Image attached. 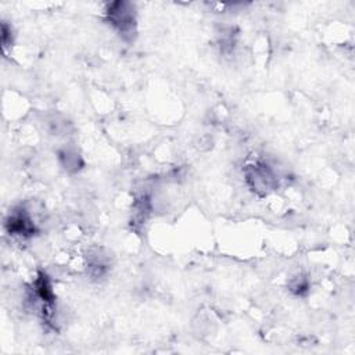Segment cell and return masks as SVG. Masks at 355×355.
I'll return each mask as SVG.
<instances>
[{
  "mask_svg": "<svg viewBox=\"0 0 355 355\" xmlns=\"http://www.w3.org/2000/svg\"><path fill=\"white\" fill-rule=\"evenodd\" d=\"M105 19L121 39L130 42L137 33L136 8L129 1H112L105 8Z\"/></svg>",
  "mask_w": 355,
  "mask_h": 355,
  "instance_id": "1",
  "label": "cell"
},
{
  "mask_svg": "<svg viewBox=\"0 0 355 355\" xmlns=\"http://www.w3.org/2000/svg\"><path fill=\"white\" fill-rule=\"evenodd\" d=\"M244 175L248 187L258 196L269 194L279 184L277 175L275 173L272 166L262 161L247 165Z\"/></svg>",
  "mask_w": 355,
  "mask_h": 355,
  "instance_id": "2",
  "label": "cell"
},
{
  "mask_svg": "<svg viewBox=\"0 0 355 355\" xmlns=\"http://www.w3.org/2000/svg\"><path fill=\"white\" fill-rule=\"evenodd\" d=\"M6 226L10 234L18 237H31L36 232V226L31 215L24 208L12 211L6 222Z\"/></svg>",
  "mask_w": 355,
  "mask_h": 355,
  "instance_id": "3",
  "label": "cell"
},
{
  "mask_svg": "<svg viewBox=\"0 0 355 355\" xmlns=\"http://www.w3.org/2000/svg\"><path fill=\"white\" fill-rule=\"evenodd\" d=\"M60 162L68 172H76L82 168V158L72 148H64L60 151Z\"/></svg>",
  "mask_w": 355,
  "mask_h": 355,
  "instance_id": "4",
  "label": "cell"
},
{
  "mask_svg": "<svg viewBox=\"0 0 355 355\" xmlns=\"http://www.w3.org/2000/svg\"><path fill=\"white\" fill-rule=\"evenodd\" d=\"M308 288L309 283L304 276H297L290 282V290L297 295H304L308 291Z\"/></svg>",
  "mask_w": 355,
  "mask_h": 355,
  "instance_id": "5",
  "label": "cell"
}]
</instances>
